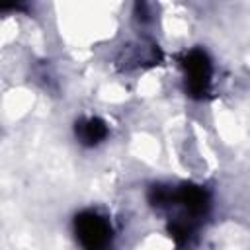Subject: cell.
Wrapping results in <instances>:
<instances>
[{
	"instance_id": "cell-5",
	"label": "cell",
	"mask_w": 250,
	"mask_h": 250,
	"mask_svg": "<svg viewBox=\"0 0 250 250\" xmlns=\"http://www.w3.org/2000/svg\"><path fill=\"white\" fill-rule=\"evenodd\" d=\"M148 199L154 207H168L176 203V191L168 186H152L148 191Z\"/></svg>"
},
{
	"instance_id": "cell-3",
	"label": "cell",
	"mask_w": 250,
	"mask_h": 250,
	"mask_svg": "<svg viewBox=\"0 0 250 250\" xmlns=\"http://www.w3.org/2000/svg\"><path fill=\"white\" fill-rule=\"evenodd\" d=\"M176 203H182L191 217H201L209 207V195L203 188L188 184L176 189Z\"/></svg>"
},
{
	"instance_id": "cell-6",
	"label": "cell",
	"mask_w": 250,
	"mask_h": 250,
	"mask_svg": "<svg viewBox=\"0 0 250 250\" xmlns=\"http://www.w3.org/2000/svg\"><path fill=\"white\" fill-rule=\"evenodd\" d=\"M168 230H170V236H172L178 244H184V242L189 238V234H191V225H189L188 221H184V219H178V221L170 223Z\"/></svg>"
},
{
	"instance_id": "cell-4",
	"label": "cell",
	"mask_w": 250,
	"mask_h": 250,
	"mask_svg": "<svg viewBox=\"0 0 250 250\" xmlns=\"http://www.w3.org/2000/svg\"><path fill=\"white\" fill-rule=\"evenodd\" d=\"M74 133H76V139L82 145L96 146V145H100L107 137V125L102 119H98V117H88V119L76 121Z\"/></svg>"
},
{
	"instance_id": "cell-2",
	"label": "cell",
	"mask_w": 250,
	"mask_h": 250,
	"mask_svg": "<svg viewBox=\"0 0 250 250\" xmlns=\"http://www.w3.org/2000/svg\"><path fill=\"white\" fill-rule=\"evenodd\" d=\"M184 70H186V90L193 98H201L207 94L211 82V62L203 51H189L184 57Z\"/></svg>"
},
{
	"instance_id": "cell-7",
	"label": "cell",
	"mask_w": 250,
	"mask_h": 250,
	"mask_svg": "<svg viewBox=\"0 0 250 250\" xmlns=\"http://www.w3.org/2000/svg\"><path fill=\"white\" fill-rule=\"evenodd\" d=\"M2 12H27L29 0H0Z\"/></svg>"
},
{
	"instance_id": "cell-1",
	"label": "cell",
	"mask_w": 250,
	"mask_h": 250,
	"mask_svg": "<svg viewBox=\"0 0 250 250\" xmlns=\"http://www.w3.org/2000/svg\"><path fill=\"white\" fill-rule=\"evenodd\" d=\"M74 234L84 248L98 250L109 244L111 227L105 217L96 211H84L74 217Z\"/></svg>"
}]
</instances>
